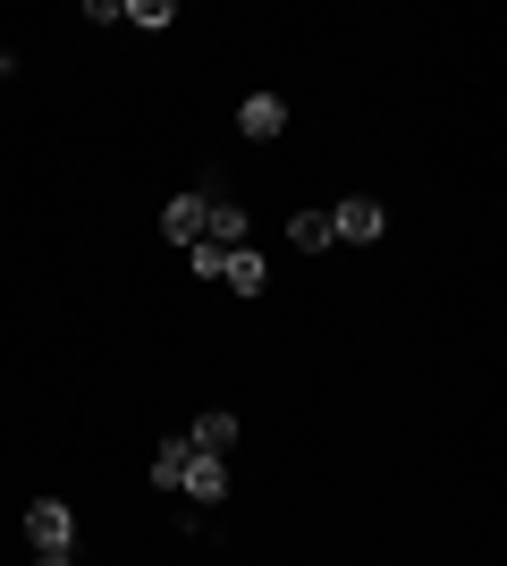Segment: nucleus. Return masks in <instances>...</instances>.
<instances>
[{
    "instance_id": "1",
    "label": "nucleus",
    "mask_w": 507,
    "mask_h": 566,
    "mask_svg": "<svg viewBox=\"0 0 507 566\" xmlns=\"http://www.w3.org/2000/svg\"><path fill=\"white\" fill-rule=\"evenodd\" d=\"M389 237V212L372 195H338L330 203V245H381Z\"/></svg>"
},
{
    "instance_id": "2",
    "label": "nucleus",
    "mask_w": 507,
    "mask_h": 566,
    "mask_svg": "<svg viewBox=\"0 0 507 566\" xmlns=\"http://www.w3.org/2000/svg\"><path fill=\"white\" fill-rule=\"evenodd\" d=\"M68 533H76V516L60 499H34V507H25V542L34 549H68Z\"/></svg>"
},
{
    "instance_id": "3",
    "label": "nucleus",
    "mask_w": 507,
    "mask_h": 566,
    "mask_svg": "<svg viewBox=\"0 0 507 566\" xmlns=\"http://www.w3.org/2000/svg\"><path fill=\"white\" fill-rule=\"evenodd\" d=\"M187 449L194 457H229V449H237V415H229V406L194 415V423H187Z\"/></svg>"
},
{
    "instance_id": "4",
    "label": "nucleus",
    "mask_w": 507,
    "mask_h": 566,
    "mask_svg": "<svg viewBox=\"0 0 507 566\" xmlns=\"http://www.w3.org/2000/svg\"><path fill=\"white\" fill-rule=\"evenodd\" d=\"M203 212H212V195H178L161 212V237L169 245H203Z\"/></svg>"
},
{
    "instance_id": "5",
    "label": "nucleus",
    "mask_w": 507,
    "mask_h": 566,
    "mask_svg": "<svg viewBox=\"0 0 507 566\" xmlns=\"http://www.w3.org/2000/svg\"><path fill=\"white\" fill-rule=\"evenodd\" d=\"M178 491H187V499H203V507H212V499H229V457H187Z\"/></svg>"
},
{
    "instance_id": "6",
    "label": "nucleus",
    "mask_w": 507,
    "mask_h": 566,
    "mask_svg": "<svg viewBox=\"0 0 507 566\" xmlns=\"http://www.w3.org/2000/svg\"><path fill=\"white\" fill-rule=\"evenodd\" d=\"M237 127H245L254 144H271L279 127H288V102H279V94H245V102H237Z\"/></svg>"
},
{
    "instance_id": "7",
    "label": "nucleus",
    "mask_w": 507,
    "mask_h": 566,
    "mask_svg": "<svg viewBox=\"0 0 507 566\" xmlns=\"http://www.w3.org/2000/svg\"><path fill=\"white\" fill-rule=\"evenodd\" d=\"M203 245H220V254H237V245H245V203L212 195V212H203Z\"/></svg>"
},
{
    "instance_id": "8",
    "label": "nucleus",
    "mask_w": 507,
    "mask_h": 566,
    "mask_svg": "<svg viewBox=\"0 0 507 566\" xmlns=\"http://www.w3.org/2000/svg\"><path fill=\"white\" fill-rule=\"evenodd\" d=\"M271 280V262L254 254V245H237V254H220V287H237V296H263Z\"/></svg>"
},
{
    "instance_id": "9",
    "label": "nucleus",
    "mask_w": 507,
    "mask_h": 566,
    "mask_svg": "<svg viewBox=\"0 0 507 566\" xmlns=\"http://www.w3.org/2000/svg\"><path fill=\"white\" fill-rule=\"evenodd\" d=\"M187 431H178V440H161V449H152V491H178V473H187Z\"/></svg>"
},
{
    "instance_id": "10",
    "label": "nucleus",
    "mask_w": 507,
    "mask_h": 566,
    "mask_svg": "<svg viewBox=\"0 0 507 566\" xmlns=\"http://www.w3.org/2000/svg\"><path fill=\"white\" fill-rule=\"evenodd\" d=\"M288 245H296V254H321V245H330V212H296L288 220Z\"/></svg>"
},
{
    "instance_id": "11",
    "label": "nucleus",
    "mask_w": 507,
    "mask_h": 566,
    "mask_svg": "<svg viewBox=\"0 0 507 566\" xmlns=\"http://www.w3.org/2000/svg\"><path fill=\"white\" fill-rule=\"evenodd\" d=\"M169 18H178V9H169V0H127V25H152V34H161Z\"/></svg>"
},
{
    "instance_id": "12",
    "label": "nucleus",
    "mask_w": 507,
    "mask_h": 566,
    "mask_svg": "<svg viewBox=\"0 0 507 566\" xmlns=\"http://www.w3.org/2000/svg\"><path fill=\"white\" fill-rule=\"evenodd\" d=\"M34 566H76V558H68V549H34Z\"/></svg>"
},
{
    "instance_id": "13",
    "label": "nucleus",
    "mask_w": 507,
    "mask_h": 566,
    "mask_svg": "<svg viewBox=\"0 0 507 566\" xmlns=\"http://www.w3.org/2000/svg\"><path fill=\"white\" fill-rule=\"evenodd\" d=\"M0 69H9V60H0Z\"/></svg>"
}]
</instances>
